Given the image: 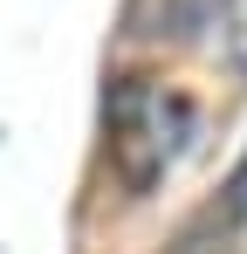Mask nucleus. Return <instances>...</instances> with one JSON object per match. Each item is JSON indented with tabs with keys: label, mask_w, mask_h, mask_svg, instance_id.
Returning <instances> with one entry per match:
<instances>
[{
	"label": "nucleus",
	"mask_w": 247,
	"mask_h": 254,
	"mask_svg": "<svg viewBox=\"0 0 247 254\" xmlns=\"http://www.w3.org/2000/svg\"><path fill=\"white\" fill-rule=\"evenodd\" d=\"M103 137H110V158L117 172L151 192L165 172L179 165L192 144H199V103L172 83H151V76H124L103 103Z\"/></svg>",
	"instance_id": "obj_1"
},
{
	"label": "nucleus",
	"mask_w": 247,
	"mask_h": 254,
	"mask_svg": "<svg viewBox=\"0 0 247 254\" xmlns=\"http://www.w3.org/2000/svg\"><path fill=\"white\" fill-rule=\"evenodd\" d=\"M234 7H241V0H165V35H206V28H213V21H227V14H234Z\"/></svg>",
	"instance_id": "obj_2"
},
{
	"label": "nucleus",
	"mask_w": 247,
	"mask_h": 254,
	"mask_svg": "<svg viewBox=\"0 0 247 254\" xmlns=\"http://www.w3.org/2000/svg\"><path fill=\"white\" fill-rule=\"evenodd\" d=\"M241 172H247V165H241ZM241 199H247V179H241Z\"/></svg>",
	"instance_id": "obj_3"
}]
</instances>
